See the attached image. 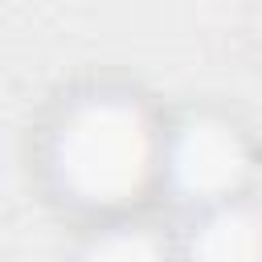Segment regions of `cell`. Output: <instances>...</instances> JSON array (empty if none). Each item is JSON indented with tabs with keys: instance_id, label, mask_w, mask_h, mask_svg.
Segmentation results:
<instances>
[{
	"instance_id": "1",
	"label": "cell",
	"mask_w": 262,
	"mask_h": 262,
	"mask_svg": "<svg viewBox=\"0 0 262 262\" xmlns=\"http://www.w3.org/2000/svg\"><path fill=\"white\" fill-rule=\"evenodd\" d=\"M147 151L151 139L131 106L119 102H98L82 111L66 135V168L78 188L94 196H119L139 184L147 172Z\"/></svg>"
},
{
	"instance_id": "2",
	"label": "cell",
	"mask_w": 262,
	"mask_h": 262,
	"mask_svg": "<svg viewBox=\"0 0 262 262\" xmlns=\"http://www.w3.org/2000/svg\"><path fill=\"white\" fill-rule=\"evenodd\" d=\"M172 172L192 196H221L233 188L242 172V147L237 135L221 123H192L176 139L172 151Z\"/></svg>"
},
{
	"instance_id": "3",
	"label": "cell",
	"mask_w": 262,
	"mask_h": 262,
	"mask_svg": "<svg viewBox=\"0 0 262 262\" xmlns=\"http://www.w3.org/2000/svg\"><path fill=\"white\" fill-rule=\"evenodd\" d=\"M192 262H262V225L242 209H217L192 233Z\"/></svg>"
},
{
	"instance_id": "4",
	"label": "cell",
	"mask_w": 262,
	"mask_h": 262,
	"mask_svg": "<svg viewBox=\"0 0 262 262\" xmlns=\"http://www.w3.org/2000/svg\"><path fill=\"white\" fill-rule=\"evenodd\" d=\"M90 262H164L147 233H111Z\"/></svg>"
}]
</instances>
